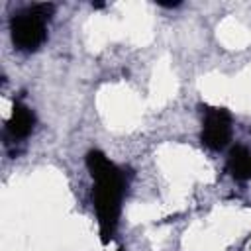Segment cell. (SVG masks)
<instances>
[{
  "mask_svg": "<svg viewBox=\"0 0 251 251\" xmlns=\"http://www.w3.org/2000/svg\"><path fill=\"white\" fill-rule=\"evenodd\" d=\"M231 139V116L224 108H206L202 120V143L212 151H222Z\"/></svg>",
  "mask_w": 251,
  "mask_h": 251,
  "instance_id": "cell-3",
  "label": "cell"
},
{
  "mask_svg": "<svg viewBox=\"0 0 251 251\" xmlns=\"http://www.w3.org/2000/svg\"><path fill=\"white\" fill-rule=\"evenodd\" d=\"M86 167L94 180L92 202H94V212L98 218L100 235H102V241H110L120 222L126 178H124L122 169H118V165L112 163L100 151H90L86 155Z\"/></svg>",
  "mask_w": 251,
  "mask_h": 251,
  "instance_id": "cell-1",
  "label": "cell"
},
{
  "mask_svg": "<svg viewBox=\"0 0 251 251\" xmlns=\"http://www.w3.org/2000/svg\"><path fill=\"white\" fill-rule=\"evenodd\" d=\"M31 129H33V112L24 104H16L12 118L6 126V131L12 135V139H24L29 135Z\"/></svg>",
  "mask_w": 251,
  "mask_h": 251,
  "instance_id": "cell-5",
  "label": "cell"
},
{
  "mask_svg": "<svg viewBox=\"0 0 251 251\" xmlns=\"http://www.w3.org/2000/svg\"><path fill=\"white\" fill-rule=\"evenodd\" d=\"M227 171L235 180H251V151L245 145H235L227 157Z\"/></svg>",
  "mask_w": 251,
  "mask_h": 251,
  "instance_id": "cell-4",
  "label": "cell"
},
{
  "mask_svg": "<svg viewBox=\"0 0 251 251\" xmlns=\"http://www.w3.org/2000/svg\"><path fill=\"white\" fill-rule=\"evenodd\" d=\"M53 14L51 4H33L18 10L10 20L12 41L20 51H35L47 37V24Z\"/></svg>",
  "mask_w": 251,
  "mask_h": 251,
  "instance_id": "cell-2",
  "label": "cell"
}]
</instances>
